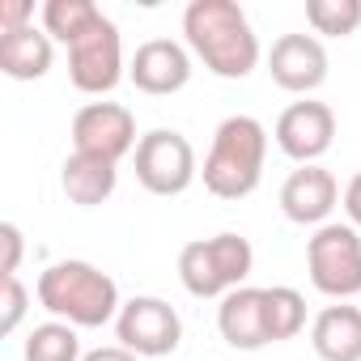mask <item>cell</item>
Returning a JSON list of instances; mask_svg holds the SVG:
<instances>
[{
	"instance_id": "1",
	"label": "cell",
	"mask_w": 361,
	"mask_h": 361,
	"mask_svg": "<svg viewBox=\"0 0 361 361\" xmlns=\"http://www.w3.org/2000/svg\"><path fill=\"white\" fill-rule=\"evenodd\" d=\"M188 51L221 81H243L259 64V39L234 0H192L183 9Z\"/></svg>"
},
{
	"instance_id": "2",
	"label": "cell",
	"mask_w": 361,
	"mask_h": 361,
	"mask_svg": "<svg viewBox=\"0 0 361 361\" xmlns=\"http://www.w3.org/2000/svg\"><path fill=\"white\" fill-rule=\"evenodd\" d=\"M39 306L60 319V323H73L77 331L81 327H106L119 319V285L111 272H102L98 264L90 259H60V264H47L39 272Z\"/></svg>"
},
{
	"instance_id": "3",
	"label": "cell",
	"mask_w": 361,
	"mask_h": 361,
	"mask_svg": "<svg viewBox=\"0 0 361 361\" xmlns=\"http://www.w3.org/2000/svg\"><path fill=\"white\" fill-rule=\"evenodd\" d=\"M264 161H268V128L255 115H230L217 123L209 157L200 166L204 188L217 200H247L264 178Z\"/></svg>"
},
{
	"instance_id": "4",
	"label": "cell",
	"mask_w": 361,
	"mask_h": 361,
	"mask_svg": "<svg viewBox=\"0 0 361 361\" xmlns=\"http://www.w3.org/2000/svg\"><path fill=\"white\" fill-rule=\"evenodd\" d=\"M251 268H255V247L234 230L213 234V238H196L178 251V281H183V289L192 298L221 302L226 293L247 285Z\"/></svg>"
},
{
	"instance_id": "5",
	"label": "cell",
	"mask_w": 361,
	"mask_h": 361,
	"mask_svg": "<svg viewBox=\"0 0 361 361\" xmlns=\"http://www.w3.org/2000/svg\"><path fill=\"white\" fill-rule=\"evenodd\" d=\"M310 285L331 302H353L361 293V230L348 221H327L306 243Z\"/></svg>"
},
{
	"instance_id": "6",
	"label": "cell",
	"mask_w": 361,
	"mask_h": 361,
	"mask_svg": "<svg viewBox=\"0 0 361 361\" xmlns=\"http://www.w3.org/2000/svg\"><path fill=\"white\" fill-rule=\"evenodd\" d=\"M136 183L149 192V196H183L192 183H196V149L183 132H174V128H153L140 136L136 153Z\"/></svg>"
},
{
	"instance_id": "7",
	"label": "cell",
	"mask_w": 361,
	"mask_h": 361,
	"mask_svg": "<svg viewBox=\"0 0 361 361\" xmlns=\"http://www.w3.org/2000/svg\"><path fill=\"white\" fill-rule=\"evenodd\" d=\"M115 340L128 353H136L140 361L145 357H170L178 344H183V319H178V310L166 298L140 293V298H128L119 306Z\"/></svg>"
},
{
	"instance_id": "8",
	"label": "cell",
	"mask_w": 361,
	"mask_h": 361,
	"mask_svg": "<svg viewBox=\"0 0 361 361\" xmlns=\"http://www.w3.org/2000/svg\"><path fill=\"white\" fill-rule=\"evenodd\" d=\"M68 81L90 98L111 94L123 81V39L106 13L77 43H68Z\"/></svg>"
},
{
	"instance_id": "9",
	"label": "cell",
	"mask_w": 361,
	"mask_h": 361,
	"mask_svg": "<svg viewBox=\"0 0 361 361\" xmlns=\"http://www.w3.org/2000/svg\"><path fill=\"white\" fill-rule=\"evenodd\" d=\"M136 115L123 102H85L73 115V153H90L102 161H123L136 153Z\"/></svg>"
},
{
	"instance_id": "10",
	"label": "cell",
	"mask_w": 361,
	"mask_h": 361,
	"mask_svg": "<svg viewBox=\"0 0 361 361\" xmlns=\"http://www.w3.org/2000/svg\"><path fill=\"white\" fill-rule=\"evenodd\" d=\"M276 136V149L298 161V166H314L331 140H336V111L327 102H314V98H302V102H289L272 128Z\"/></svg>"
},
{
	"instance_id": "11",
	"label": "cell",
	"mask_w": 361,
	"mask_h": 361,
	"mask_svg": "<svg viewBox=\"0 0 361 361\" xmlns=\"http://www.w3.org/2000/svg\"><path fill=\"white\" fill-rule=\"evenodd\" d=\"M327 47L314 35H281L268 51V73L285 94H314L327 81Z\"/></svg>"
},
{
	"instance_id": "12",
	"label": "cell",
	"mask_w": 361,
	"mask_h": 361,
	"mask_svg": "<svg viewBox=\"0 0 361 361\" xmlns=\"http://www.w3.org/2000/svg\"><path fill=\"white\" fill-rule=\"evenodd\" d=\"M192 51L183 43H174V39H149L136 47L132 64H128V77L140 94L149 98H166V94H178L188 81H192Z\"/></svg>"
},
{
	"instance_id": "13",
	"label": "cell",
	"mask_w": 361,
	"mask_h": 361,
	"mask_svg": "<svg viewBox=\"0 0 361 361\" xmlns=\"http://www.w3.org/2000/svg\"><path fill=\"white\" fill-rule=\"evenodd\" d=\"M340 183H336V174L327 166H298L285 183H281V213L293 221V226H327L331 209L340 204Z\"/></svg>"
},
{
	"instance_id": "14",
	"label": "cell",
	"mask_w": 361,
	"mask_h": 361,
	"mask_svg": "<svg viewBox=\"0 0 361 361\" xmlns=\"http://www.w3.org/2000/svg\"><path fill=\"white\" fill-rule=\"evenodd\" d=\"M217 331H221V340H226L230 348H238V353H259V348H268L272 340H268L264 289L243 285V289L226 293L221 306H217Z\"/></svg>"
},
{
	"instance_id": "15",
	"label": "cell",
	"mask_w": 361,
	"mask_h": 361,
	"mask_svg": "<svg viewBox=\"0 0 361 361\" xmlns=\"http://www.w3.org/2000/svg\"><path fill=\"white\" fill-rule=\"evenodd\" d=\"M310 348L319 353V361H361V306H323L310 323Z\"/></svg>"
},
{
	"instance_id": "16",
	"label": "cell",
	"mask_w": 361,
	"mask_h": 361,
	"mask_svg": "<svg viewBox=\"0 0 361 361\" xmlns=\"http://www.w3.org/2000/svg\"><path fill=\"white\" fill-rule=\"evenodd\" d=\"M60 188L77 209H98L119 188V166L102 161V157H90V153H68L64 166H60Z\"/></svg>"
},
{
	"instance_id": "17",
	"label": "cell",
	"mask_w": 361,
	"mask_h": 361,
	"mask_svg": "<svg viewBox=\"0 0 361 361\" xmlns=\"http://www.w3.org/2000/svg\"><path fill=\"white\" fill-rule=\"evenodd\" d=\"M56 64V39L43 26H26L13 35H0V73L13 81H39Z\"/></svg>"
},
{
	"instance_id": "18",
	"label": "cell",
	"mask_w": 361,
	"mask_h": 361,
	"mask_svg": "<svg viewBox=\"0 0 361 361\" xmlns=\"http://www.w3.org/2000/svg\"><path fill=\"white\" fill-rule=\"evenodd\" d=\"M264 314H268V340H293L306 327V298L293 285H268L264 289Z\"/></svg>"
},
{
	"instance_id": "19",
	"label": "cell",
	"mask_w": 361,
	"mask_h": 361,
	"mask_svg": "<svg viewBox=\"0 0 361 361\" xmlns=\"http://www.w3.org/2000/svg\"><path fill=\"white\" fill-rule=\"evenodd\" d=\"M22 357H26V361H81L85 353H81V336H77V327L51 319V323H39V327L26 336Z\"/></svg>"
},
{
	"instance_id": "20",
	"label": "cell",
	"mask_w": 361,
	"mask_h": 361,
	"mask_svg": "<svg viewBox=\"0 0 361 361\" xmlns=\"http://www.w3.org/2000/svg\"><path fill=\"white\" fill-rule=\"evenodd\" d=\"M43 30L56 39V43H77L98 18H102V9L94 5V0H47V5H43Z\"/></svg>"
},
{
	"instance_id": "21",
	"label": "cell",
	"mask_w": 361,
	"mask_h": 361,
	"mask_svg": "<svg viewBox=\"0 0 361 361\" xmlns=\"http://www.w3.org/2000/svg\"><path fill=\"white\" fill-rule=\"evenodd\" d=\"M306 22L314 35L348 39L361 26V0H306Z\"/></svg>"
},
{
	"instance_id": "22",
	"label": "cell",
	"mask_w": 361,
	"mask_h": 361,
	"mask_svg": "<svg viewBox=\"0 0 361 361\" xmlns=\"http://www.w3.org/2000/svg\"><path fill=\"white\" fill-rule=\"evenodd\" d=\"M26 306H30L26 285H22L18 276H9V281H5V298H0V331L13 336V331L22 327V319H26Z\"/></svg>"
},
{
	"instance_id": "23",
	"label": "cell",
	"mask_w": 361,
	"mask_h": 361,
	"mask_svg": "<svg viewBox=\"0 0 361 361\" xmlns=\"http://www.w3.org/2000/svg\"><path fill=\"white\" fill-rule=\"evenodd\" d=\"M0 247H5V264H0V276H18V268H22V251H26V243H22V230L13 226V221H5L0 226Z\"/></svg>"
},
{
	"instance_id": "24",
	"label": "cell",
	"mask_w": 361,
	"mask_h": 361,
	"mask_svg": "<svg viewBox=\"0 0 361 361\" xmlns=\"http://www.w3.org/2000/svg\"><path fill=\"white\" fill-rule=\"evenodd\" d=\"M35 26V5L30 0H0V35H13Z\"/></svg>"
},
{
	"instance_id": "25",
	"label": "cell",
	"mask_w": 361,
	"mask_h": 361,
	"mask_svg": "<svg viewBox=\"0 0 361 361\" xmlns=\"http://www.w3.org/2000/svg\"><path fill=\"white\" fill-rule=\"evenodd\" d=\"M340 204H344V217H348V226L353 230H361V170L344 183V196H340Z\"/></svg>"
},
{
	"instance_id": "26",
	"label": "cell",
	"mask_w": 361,
	"mask_h": 361,
	"mask_svg": "<svg viewBox=\"0 0 361 361\" xmlns=\"http://www.w3.org/2000/svg\"><path fill=\"white\" fill-rule=\"evenodd\" d=\"M81 361H140L136 353H128L123 344H106V348H90Z\"/></svg>"
}]
</instances>
